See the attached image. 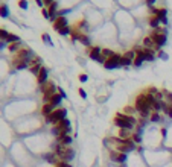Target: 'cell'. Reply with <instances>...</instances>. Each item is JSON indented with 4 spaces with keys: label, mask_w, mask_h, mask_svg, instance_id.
<instances>
[{
    "label": "cell",
    "mask_w": 172,
    "mask_h": 167,
    "mask_svg": "<svg viewBox=\"0 0 172 167\" xmlns=\"http://www.w3.org/2000/svg\"><path fill=\"white\" fill-rule=\"evenodd\" d=\"M79 81H81V82H87V81H88V76H87L86 73H81V75H79Z\"/></svg>",
    "instance_id": "b9f144b4"
},
{
    "label": "cell",
    "mask_w": 172,
    "mask_h": 167,
    "mask_svg": "<svg viewBox=\"0 0 172 167\" xmlns=\"http://www.w3.org/2000/svg\"><path fill=\"white\" fill-rule=\"evenodd\" d=\"M18 6L21 9H28L29 8V3H28V0H18Z\"/></svg>",
    "instance_id": "8d00e7d4"
},
{
    "label": "cell",
    "mask_w": 172,
    "mask_h": 167,
    "mask_svg": "<svg viewBox=\"0 0 172 167\" xmlns=\"http://www.w3.org/2000/svg\"><path fill=\"white\" fill-rule=\"evenodd\" d=\"M55 109H56V108H55L52 103H43V106H41V114H43L44 117H49Z\"/></svg>",
    "instance_id": "e0dca14e"
},
{
    "label": "cell",
    "mask_w": 172,
    "mask_h": 167,
    "mask_svg": "<svg viewBox=\"0 0 172 167\" xmlns=\"http://www.w3.org/2000/svg\"><path fill=\"white\" fill-rule=\"evenodd\" d=\"M59 35H63V37H67V35H72V32H73V29L72 28H69V26H66V28H63V29H59V31H56Z\"/></svg>",
    "instance_id": "4316f807"
},
{
    "label": "cell",
    "mask_w": 172,
    "mask_h": 167,
    "mask_svg": "<svg viewBox=\"0 0 172 167\" xmlns=\"http://www.w3.org/2000/svg\"><path fill=\"white\" fill-rule=\"evenodd\" d=\"M8 49H9V52L11 53H17V52H20L23 47H21V41H17V43H12V44H8Z\"/></svg>",
    "instance_id": "7402d4cb"
},
{
    "label": "cell",
    "mask_w": 172,
    "mask_h": 167,
    "mask_svg": "<svg viewBox=\"0 0 172 167\" xmlns=\"http://www.w3.org/2000/svg\"><path fill=\"white\" fill-rule=\"evenodd\" d=\"M145 62V50L143 49H136V59H134V67H140Z\"/></svg>",
    "instance_id": "4fadbf2b"
},
{
    "label": "cell",
    "mask_w": 172,
    "mask_h": 167,
    "mask_svg": "<svg viewBox=\"0 0 172 167\" xmlns=\"http://www.w3.org/2000/svg\"><path fill=\"white\" fill-rule=\"evenodd\" d=\"M43 3H44V6H46V8H49L52 3H55V0H43Z\"/></svg>",
    "instance_id": "f6af8a7d"
},
{
    "label": "cell",
    "mask_w": 172,
    "mask_h": 167,
    "mask_svg": "<svg viewBox=\"0 0 172 167\" xmlns=\"http://www.w3.org/2000/svg\"><path fill=\"white\" fill-rule=\"evenodd\" d=\"M34 58H35V53L31 49H21L20 52H17L14 55V59H21V61H28V62H32Z\"/></svg>",
    "instance_id": "ba28073f"
},
{
    "label": "cell",
    "mask_w": 172,
    "mask_h": 167,
    "mask_svg": "<svg viewBox=\"0 0 172 167\" xmlns=\"http://www.w3.org/2000/svg\"><path fill=\"white\" fill-rule=\"evenodd\" d=\"M8 37H9V32L5 29H0V41H6Z\"/></svg>",
    "instance_id": "1f68e13d"
},
{
    "label": "cell",
    "mask_w": 172,
    "mask_h": 167,
    "mask_svg": "<svg viewBox=\"0 0 172 167\" xmlns=\"http://www.w3.org/2000/svg\"><path fill=\"white\" fill-rule=\"evenodd\" d=\"M47 76H49V72H47V69H46V67H43V69H41V72L38 73V76H37V84H38L40 87L46 85V84L49 82V81H47Z\"/></svg>",
    "instance_id": "5bb4252c"
},
{
    "label": "cell",
    "mask_w": 172,
    "mask_h": 167,
    "mask_svg": "<svg viewBox=\"0 0 172 167\" xmlns=\"http://www.w3.org/2000/svg\"><path fill=\"white\" fill-rule=\"evenodd\" d=\"M137 109H136V106H125V109H124V114H127V116H132L134 113H136Z\"/></svg>",
    "instance_id": "d6a6232c"
},
{
    "label": "cell",
    "mask_w": 172,
    "mask_h": 167,
    "mask_svg": "<svg viewBox=\"0 0 172 167\" xmlns=\"http://www.w3.org/2000/svg\"><path fill=\"white\" fill-rule=\"evenodd\" d=\"M55 167H72V164H70V163H67V161H59Z\"/></svg>",
    "instance_id": "ab89813d"
},
{
    "label": "cell",
    "mask_w": 172,
    "mask_h": 167,
    "mask_svg": "<svg viewBox=\"0 0 172 167\" xmlns=\"http://www.w3.org/2000/svg\"><path fill=\"white\" fill-rule=\"evenodd\" d=\"M78 93H79V96H81L82 99H87V93H86V90L79 88V90H78Z\"/></svg>",
    "instance_id": "7bdbcfd3"
},
{
    "label": "cell",
    "mask_w": 172,
    "mask_h": 167,
    "mask_svg": "<svg viewBox=\"0 0 172 167\" xmlns=\"http://www.w3.org/2000/svg\"><path fill=\"white\" fill-rule=\"evenodd\" d=\"M131 64H134V61L129 59V58H127L125 55H122V67H129Z\"/></svg>",
    "instance_id": "f1b7e54d"
},
{
    "label": "cell",
    "mask_w": 172,
    "mask_h": 167,
    "mask_svg": "<svg viewBox=\"0 0 172 167\" xmlns=\"http://www.w3.org/2000/svg\"><path fill=\"white\" fill-rule=\"evenodd\" d=\"M44 65L41 64V59L38 58V56H35L34 59H32V62H31V65H29V70H31V73H34L35 76H38V73L41 72V69H43Z\"/></svg>",
    "instance_id": "30bf717a"
},
{
    "label": "cell",
    "mask_w": 172,
    "mask_h": 167,
    "mask_svg": "<svg viewBox=\"0 0 172 167\" xmlns=\"http://www.w3.org/2000/svg\"><path fill=\"white\" fill-rule=\"evenodd\" d=\"M73 141L72 135H61V137H56V143L61 144V146H70Z\"/></svg>",
    "instance_id": "2e32d148"
},
{
    "label": "cell",
    "mask_w": 172,
    "mask_h": 167,
    "mask_svg": "<svg viewBox=\"0 0 172 167\" xmlns=\"http://www.w3.org/2000/svg\"><path fill=\"white\" fill-rule=\"evenodd\" d=\"M5 47V43H0V49H3Z\"/></svg>",
    "instance_id": "c3c4849f"
},
{
    "label": "cell",
    "mask_w": 172,
    "mask_h": 167,
    "mask_svg": "<svg viewBox=\"0 0 172 167\" xmlns=\"http://www.w3.org/2000/svg\"><path fill=\"white\" fill-rule=\"evenodd\" d=\"M61 102H63V97L59 96V93H56V94H53L52 96V99L49 100V103H52L55 108H59V105H61Z\"/></svg>",
    "instance_id": "44dd1931"
},
{
    "label": "cell",
    "mask_w": 172,
    "mask_h": 167,
    "mask_svg": "<svg viewBox=\"0 0 172 167\" xmlns=\"http://www.w3.org/2000/svg\"><path fill=\"white\" fill-rule=\"evenodd\" d=\"M152 15L159 17V18H160V21H162L163 24H166V23H168V18H166L168 11H166L165 8H152Z\"/></svg>",
    "instance_id": "7c38bea8"
},
{
    "label": "cell",
    "mask_w": 172,
    "mask_h": 167,
    "mask_svg": "<svg viewBox=\"0 0 172 167\" xmlns=\"http://www.w3.org/2000/svg\"><path fill=\"white\" fill-rule=\"evenodd\" d=\"M145 50V61H154L155 59V52L152 49H143Z\"/></svg>",
    "instance_id": "cb8c5ba5"
},
{
    "label": "cell",
    "mask_w": 172,
    "mask_h": 167,
    "mask_svg": "<svg viewBox=\"0 0 172 167\" xmlns=\"http://www.w3.org/2000/svg\"><path fill=\"white\" fill-rule=\"evenodd\" d=\"M17 41H20V38H18L17 35H14V34H9V37H8L6 43H8V44H12V43H17Z\"/></svg>",
    "instance_id": "4dcf8cb0"
},
{
    "label": "cell",
    "mask_w": 172,
    "mask_h": 167,
    "mask_svg": "<svg viewBox=\"0 0 172 167\" xmlns=\"http://www.w3.org/2000/svg\"><path fill=\"white\" fill-rule=\"evenodd\" d=\"M104 67H105L107 70H114V69H119V67H122V55H119V53H114L111 58L105 59V62H104Z\"/></svg>",
    "instance_id": "52a82bcc"
},
{
    "label": "cell",
    "mask_w": 172,
    "mask_h": 167,
    "mask_svg": "<svg viewBox=\"0 0 172 167\" xmlns=\"http://www.w3.org/2000/svg\"><path fill=\"white\" fill-rule=\"evenodd\" d=\"M132 137V134H131V131L129 129H119V138H122V140H128Z\"/></svg>",
    "instance_id": "484cf974"
},
{
    "label": "cell",
    "mask_w": 172,
    "mask_h": 167,
    "mask_svg": "<svg viewBox=\"0 0 172 167\" xmlns=\"http://www.w3.org/2000/svg\"><path fill=\"white\" fill-rule=\"evenodd\" d=\"M131 140L137 144V143H140V141H142V137H140V134H139V132H134V134H132V137H131Z\"/></svg>",
    "instance_id": "d590c367"
},
{
    "label": "cell",
    "mask_w": 172,
    "mask_h": 167,
    "mask_svg": "<svg viewBox=\"0 0 172 167\" xmlns=\"http://www.w3.org/2000/svg\"><path fill=\"white\" fill-rule=\"evenodd\" d=\"M116 52H113L111 49H102V56L105 58V59H108V58H111L113 55H114Z\"/></svg>",
    "instance_id": "83f0119b"
},
{
    "label": "cell",
    "mask_w": 172,
    "mask_h": 167,
    "mask_svg": "<svg viewBox=\"0 0 172 167\" xmlns=\"http://www.w3.org/2000/svg\"><path fill=\"white\" fill-rule=\"evenodd\" d=\"M66 26H69V23H67V17H64V15H58V18H56L55 23H53L55 31H59V29H63V28H66Z\"/></svg>",
    "instance_id": "9a60e30c"
},
{
    "label": "cell",
    "mask_w": 172,
    "mask_h": 167,
    "mask_svg": "<svg viewBox=\"0 0 172 167\" xmlns=\"http://www.w3.org/2000/svg\"><path fill=\"white\" fill-rule=\"evenodd\" d=\"M159 58H162L163 61H168V55H166L163 50H160V52H159Z\"/></svg>",
    "instance_id": "60d3db41"
},
{
    "label": "cell",
    "mask_w": 172,
    "mask_h": 167,
    "mask_svg": "<svg viewBox=\"0 0 172 167\" xmlns=\"http://www.w3.org/2000/svg\"><path fill=\"white\" fill-rule=\"evenodd\" d=\"M41 38H43V41L47 43L49 46H53V41H52V38H50V35H49V34H43V35H41Z\"/></svg>",
    "instance_id": "836d02e7"
},
{
    "label": "cell",
    "mask_w": 172,
    "mask_h": 167,
    "mask_svg": "<svg viewBox=\"0 0 172 167\" xmlns=\"http://www.w3.org/2000/svg\"><path fill=\"white\" fill-rule=\"evenodd\" d=\"M145 2H146V5H148V6H151V8H152V5L155 3V0H145Z\"/></svg>",
    "instance_id": "7dc6e473"
},
{
    "label": "cell",
    "mask_w": 172,
    "mask_h": 167,
    "mask_svg": "<svg viewBox=\"0 0 172 167\" xmlns=\"http://www.w3.org/2000/svg\"><path fill=\"white\" fill-rule=\"evenodd\" d=\"M88 56H90V59H93V61H97V62H102V64L105 62V58L102 56V49L97 47V46L88 49Z\"/></svg>",
    "instance_id": "9c48e42d"
},
{
    "label": "cell",
    "mask_w": 172,
    "mask_h": 167,
    "mask_svg": "<svg viewBox=\"0 0 172 167\" xmlns=\"http://www.w3.org/2000/svg\"><path fill=\"white\" fill-rule=\"evenodd\" d=\"M165 113L168 114V117H171V119H172V103H169V105L166 106V109H165Z\"/></svg>",
    "instance_id": "f35d334b"
},
{
    "label": "cell",
    "mask_w": 172,
    "mask_h": 167,
    "mask_svg": "<svg viewBox=\"0 0 172 167\" xmlns=\"http://www.w3.org/2000/svg\"><path fill=\"white\" fill-rule=\"evenodd\" d=\"M148 23H149V26L152 28V29H159V26H160V18L159 17H155V15H151L149 17V20H148Z\"/></svg>",
    "instance_id": "603a6c76"
},
{
    "label": "cell",
    "mask_w": 172,
    "mask_h": 167,
    "mask_svg": "<svg viewBox=\"0 0 172 167\" xmlns=\"http://www.w3.org/2000/svg\"><path fill=\"white\" fill-rule=\"evenodd\" d=\"M113 123H114V126H117L119 129H129V131H132L134 126L137 125L139 122L136 120L134 116H127L124 113H117L116 117H114V120H113Z\"/></svg>",
    "instance_id": "7a4b0ae2"
},
{
    "label": "cell",
    "mask_w": 172,
    "mask_h": 167,
    "mask_svg": "<svg viewBox=\"0 0 172 167\" xmlns=\"http://www.w3.org/2000/svg\"><path fill=\"white\" fill-rule=\"evenodd\" d=\"M110 158H111V161L122 164V163H125V161H127V154L119 152V150H110Z\"/></svg>",
    "instance_id": "8fae6325"
},
{
    "label": "cell",
    "mask_w": 172,
    "mask_h": 167,
    "mask_svg": "<svg viewBox=\"0 0 172 167\" xmlns=\"http://www.w3.org/2000/svg\"><path fill=\"white\" fill-rule=\"evenodd\" d=\"M134 106L137 109V113L140 114L142 119H146V117H151L152 114V108L146 99V93H140L137 97H136V102H134Z\"/></svg>",
    "instance_id": "6da1fadb"
},
{
    "label": "cell",
    "mask_w": 172,
    "mask_h": 167,
    "mask_svg": "<svg viewBox=\"0 0 172 167\" xmlns=\"http://www.w3.org/2000/svg\"><path fill=\"white\" fill-rule=\"evenodd\" d=\"M64 119H67V109L66 108H56L49 117H46V122L52 123V125H58Z\"/></svg>",
    "instance_id": "277c9868"
},
{
    "label": "cell",
    "mask_w": 172,
    "mask_h": 167,
    "mask_svg": "<svg viewBox=\"0 0 172 167\" xmlns=\"http://www.w3.org/2000/svg\"><path fill=\"white\" fill-rule=\"evenodd\" d=\"M146 93H149V94H152V96H157V93H159V90H157L155 87H149V88L146 90Z\"/></svg>",
    "instance_id": "74e56055"
},
{
    "label": "cell",
    "mask_w": 172,
    "mask_h": 167,
    "mask_svg": "<svg viewBox=\"0 0 172 167\" xmlns=\"http://www.w3.org/2000/svg\"><path fill=\"white\" fill-rule=\"evenodd\" d=\"M0 17L2 18H8L9 17V8L6 3H2L0 5Z\"/></svg>",
    "instance_id": "d4e9b609"
},
{
    "label": "cell",
    "mask_w": 172,
    "mask_h": 167,
    "mask_svg": "<svg viewBox=\"0 0 172 167\" xmlns=\"http://www.w3.org/2000/svg\"><path fill=\"white\" fill-rule=\"evenodd\" d=\"M56 90H58V88L55 87V84L53 82H47L46 85L40 87V91L43 93V102L44 103H49V100L52 99V96L58 93Z\"/></svg>",
    "instance_id": "5b68a950"
},
{
    "label": "cell",
    "mask_w": 172,
    "mask_h": 167,
    "mask_svg": "<svg viewBox=\"0 0 172 167\" xmlns=\"http://www.w3.org/2000/svg\"><path fill=\"white\" fill-rule=\"evenodd\" d=\"M12 65L15 67V70H23V69L29 67L31 62H28V61H21V59H12Z\"/></svg>",
    "instance_id": "ac0fdd59"
},
{
    "label": "cell",
    "mask_w": 172,
    "mask_h": 167,
    "mask_svg": "<svg viewBox=\"0 0 172 167\" xmlns=\"http://www.w3.org/2000/svg\"><path fill=\"white\" fill-rule=\"evenodd\" d=\"M149 120H151V122H154V123H157V122H160V120H162V117H160V114H159V113H154V111H152V114H151Z\"/></svg>",
    "instance_id": "f546056e"
},
{
    "label": "cell",
    "mask_w": 172,
    "mask_h": 167,
    "mask_svg": "<svg viewBox=\"0 0 172 167\" xmlns=\"http://www.w3.org/2000/svg\"><path fill=\"white\" fill-rule=\"evenodd\" d=\"M58 93H59V96H61V97H63V99H66V97H67V96H66V93H64V90H63V88H58Z\"/></svg>",
    "instance_id": "bcb514c9"
},
{
    "label": "cell",
    "mask_w": 172,
    "mask_h": 167,
    "mask_svg": "<svg viewBox=\"0 0 172 167\" xmlns=\"http://www.w3.org/2000/svg\"><path fill=\"white\" fill-rule=\"evenodd\" d=\"M143 49H152V50H155V49H157L155 43H154V40H152L151 37L143 38Z\"/></svg>",
    "instance_id": "ffe728a7"
},
{
    "label": "cell",
    "mask_w": 172,
    "mask_h": 167,
    "mask_svg": "<svg viewBox=\"0 0 172 167\" xmlns=\"http://www.w3.org/2000/svg\"><path fill=\"white\" fill-rule=\"evenodd\" d=\"M149 37L154 40L155 46H157V49L163 47V46L166 44V41H168V38H166V32H165V31H162L160 28H159V29H154V32H152Z\"/></svg>",
    "instance_id": "8992f818"
},
{
    "label": "cell",
    "mask_w": 172,
    "mask_h": 167,
    "mask_svg": "<svg viewBox=\"0 0 172 167\" xmlns=\"http://www.w3.org/2000/svg\"><path fill=\"white\" fill-rule=\"evenodd\" d=\"M53 152L58 155L59 161H67V163H69V161H72V160L75 158V150H73L70 146H61V144L56 143Z\"/></svg>",
    "instance_id": "3957f363"
},
{
    "label": "cell",
    "mask_w": 172,
    "mask_h": 167,
    "mask_svg": "<svg viewBox=\"0 0 172 167\" xmlns=\"http://www.w3.org/2000/svg\"><path fill=\"white\" fill-rule=\"evenodd\" d=\"M44 160H46L47 163L53 164V166H56V164L59 163V158H58V155H56L55 152H52V154H46V155H44Z\"/></svg>",
    "instance_id": "d6986e66"
},
{
    "label": "cell",
    "mask_w": 172,
    "mask_h": 167,
    "mask_svg": "<svg viewBox=\"0 0 172 167\" xmlns=\"http://www.w3.org/2000/svg\"><path fill=\"white\" fill-rule=\"evenodd\" d=\"M79 41L82 43L84 46H90V38H88L87 35H84V34H81V37H79Z\"/></svg>",
    "instance_id": "e575fe53"
},
{
    "label": "cell",
    "mask_w": 172,
    "mask_h": 167,
    "mask_svg": "<svg viewBox=\"0 0 172 167\" xmlns=\"http://www.w3.org/2000/svg\"><path fill=\"white\" fill-rule=\"evenodd\" d=\"M41 12H43V17H46V18H50V14H49V9H46V8H43V9H41Z\"/></svg>",
    "instance_id": "ee69618b"
}]
</instances>
